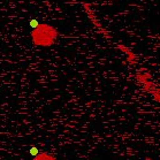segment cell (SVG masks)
<instances>
[{"label":"cell","mask_w":160,"mask_h":160,"mask_svg":"<svg viewBox=\"0 0 160 160\" xmlns=\"http://www.w3.org/2000/svg\"><path fill=\"white\" fill-rule=\"evenodd\" d=\"M31 42L35 46L48 48L55 43L59 32L54 27L48 23H39L31 30Z\"/></svg>","instance_id":"6da1fadb"},{"label":"cell","mask_w":160,"mask_h":160,"mask_svg":"<svg viewBox=\"0 0 160 160\" xmlns=\"http://www.w3.org/2000/svg\"><path fill=\"white\" fill-rule=\"evenodd\" d=\"M32 160H58L53 154H50L48 152H40L35 156Z\"/></svg>","instance_id":"7a4b0ae2"}]
</instances>
